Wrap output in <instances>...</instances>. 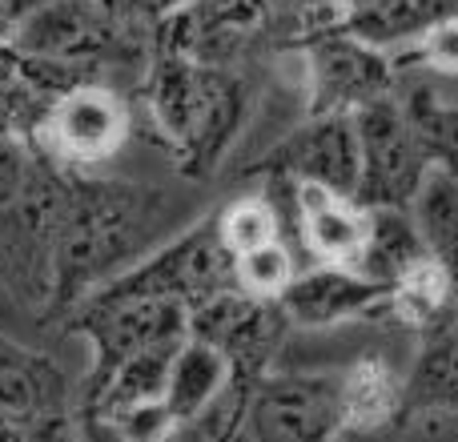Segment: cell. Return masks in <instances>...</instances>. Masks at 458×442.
Segmentation results:
<instances>
[{"instance_id":"obj_19","label":"cell","mask_w":458,"mask_h":442,"mask_svg":"<svg viewBox=\"0 0 458 442\" xmlns=\"http://www.w3.org/2000/svg\"><path fill=\"white\" fill-rule=\"evenodd\" d=\"M398 406H403V378L382 354H358L342 370V422H346V435L394 430Z\"/></svg>"},{"instance_id":"obj_14","label":"cell","mask_w":458,"mask_h":442,"mask_svg":"<svg viewBox=\"0 0 458 442\" xmlns=\"http://www.w3.org/2000/svg\"><path fill=\"white\" fill-rule=\"evenodd\" d=\"M77 414V382L45 350L21 346L0 334V419L16 427L72 419Z\"/></svg>"},{"instance_id":"obj_3","label":"cell","mask_w":458,"mask_h":442,"mask_svg":"<svg viewBox=\"0 0 458 442\" xmlns=\"http://www.w3.org/2000/svg\"><path fill=\"white\" fill-rule=\"evenodd\" d=\"M16 48L105 77V69H145L149 29L137 24L117 0H45L16 29Z\"/></svg>"},{"instance_id":"obj_5","label":"cell","mask_w":458,"mask_h":442,"mask_svg":"<svg viewBox=\"0 0 458 442\" xmlns=\"http://www.w3.org/2000/svg\"><path fill=\"white\" fill-rule=\"evenodd\" d=\"M61 161L32 149V166L21 193L8 206H0V282L21 306L37 314L48 302V261H53L56 209H61Z\"/></svg>"},{"instance_id":"obj_15","label":"cell","mask_w":458,"mask_h":442,"mask_svg":"<svg viewBox=\"0 0 458 442\" xmlns=\"http://www.w3.org/2000/svg\"><path fill=\"white\" fill-rule=\"evenodd\" d=\"M269 198H285L293 209L298 242L310 250L318 266H350L366 245L370 214L346 193L322 190V185H266Z\"/></svg>"},{"instance_id":"obj_11","label":"cell","mask_w":458,"mask_h":442,"mask_svg":"<svg viewBox=\"0 0 458 442\" xmlns=\"http://www.w3.org/2000/svg\"><path fill=\"white\" fill-rule=\"evenodd\" d=\"M129 133H133V113H129L125 97L105 81H93V85H77L56 101L37 149L61 166L97 169L129 141Z\"/></svg>"},{"instance_id":"obj_16","label":"cell","mask_w":458,"mask_h":442,"mask_svg":"<svg viewBox=\"0 0 458 442\" xmlns=\"http://www.w3.org/2000/svg\"><path fill=\"white\" fill-rule=\"evenodd\" d=\"M386 298L390 290L370 277H362L350 266H314L290 282V290L277 298L290 326L301 330H322L350 318H378L386 322Z\"/></svg>"},{"instance_id":"obj_8","label":"cell","mask_w":458,"mask_h":442,"mask_svg":"<svg viewBox=\"0 0 458 442\" xmlns=\"http://www.w3.org/2000/svg\"><path fill=\"white\" fill-rule=\"evenodd\" d=\"M242 182L266 185H322L354 198L358 185V133L354 117H301L298 129L277 137L269 149L237 169Z\"/></svg>"},{"instance_id":"obj_17","label":"cell","mask_w":458,"mask_h":442,"mask_svg":"<svg viewBox=\"0 0 458 442\" xmlns=\"http://www.w3.org/2000/svg\"><path fill=\"white\" fill-rule=\"evenodd\" d=\"M446 21H458V0H370L350 13L346 32L362 45L398 56V48H414Z\"/></svg>"},{"instance_id":"obj_21","label":"cell","mask_w":458,"mask_h":442,"mask_svg":"<svg viewBox=\"0 0 458 442\" xmlns=\"http://www.w3.org/2000/svg\"><path fill=\"white\" fill-rule=\"evenodd\" d=\"M370 229H366V245L358 253L354 269L378 285H394L403 274H411L422 258H430L422 234L414 225L411 209H366Z\"/></svg>"},{"instance_id":"obj_28","label":"cell","mask_w":458,"mask_h":442,"mask_svg":"<svg viewBox=\"0 0 458 442\" xmlns=\"http://www.w3.org/2000/svg\"><path fill=\"white\" fill-rule=\"evenodd\" d=\"M0 442H24V427H16V422L0 419Z\"/></svg>"},{"instance_id":"obj_18","label":"cell","mask_w":458,"mask_h":442,"mask_svg":"<svg viewBox=\"0 0 458 442\" xmlns=\"http://www.w3.org/2000/svg\"><path fill=\"white\" fill-rule=\"evenodd\" d=\"M229 358L222 350H214L209 342L185 338V346L177 350L174 370H169V390H165V411L174 419L177 435L185 427H193L198 419H206L229 390Z\"/></svg>"},{"instance_id":"obj_1","label":"cell","mask_w":458,"mask_h":442,"mask_svg":"<svg viewBox=\"0 0 458 442\" xmlns=\"http://www.w3.org/2000/svg\"><path fill=\"white\" fill-rule=\"evenodd\" d=\"M165 214L169 193L161 185L64 166L40 322L61 326L89 293L141 261L157 242Z\"/></svg>"},{"instance_id":"obj_27","label":"cell","mask_w":458,"mask_h":442,"mask_svg":"<svg viewBox=\"0 0 458 442\" xmlns=\"http://www.w3.org/2000/svg\"><path fill=\"white\" fill-rule=\"evenodd\" d=\"M40 4H45V0H0V45L13 40L16 29H21Z\"/></svg>"},{"instance_id":"obj_7","label":"cell","mask_w":458,"mask_h":442,"mask_svg":"<svg viewBox=\"0 0 458 442\" xmlns=\"http://www.w3.org/2000/svg\"><path fill=\"white\" fill-rule=\"evenodd\" d=\"M358 133V185L354 201L362 209H411L422 182L430 174V161L406 121L403 101L382 97L354 113Z\"/></svg>"},{"instance_id":"obj_2","label":"cell","mask_w":458,"mask_h":442,"mask_svg":"<svg viewBox=\"0 0 458 442\" xmlns=\"http://www.w3.org/2000/svg\"><path fill=\"white\" fill-rule=\"evenodd\" d=\"M137 97L185 182H209L225 166L253 109V89L242 69L190 61L165 48H149Z\"/></svg>"},{"instance_id":"obj_26","label":"cell","mask_w":458,"mask_h":442,"mask_svg":"<svg viewBox=\"0 0 458 442\" xmlns=\"http://www.w3.org/2000/svg\"><path fill=\"white\" fill-rule=\"evenodd\" d=\"M394 64H398V72H403V69H414V64H422V69L451 72V77H458V21L438 24V29L427 32V37H422L414 48L398 53Z\"/></svg>"},{"instance_id":"obj_25","label":"cell","mask_w":458,"mask_h":442,"mask_svg":"<svg viewBox=\"0 0 458 442\" xmlns=\"http://www.w3.org/2000/svg\"><path fill=\"white\" fill-rule=\"evenodd\" d=\"M293 277H298V269H293V253L285 242L261 245V250L233 258V285L245 290L250 298L277 302L285 290H290Z\"/></svg>"},{"instance_id":"obj_10","label":"cell","mask_w":458,"mask_h":442,"mask_svg":"<svg viewBox=\"0 0 458 442\" xmlns=\"http://www.w3.org/2000/svg\"><path fill=\"white\" fill-rule=\"evenodd\" d=\"M306 61V117H354L358 109L398 93V64L350 32L318 40Z\"/></svg>"},{"instance_id":"obj_12","label":"cell","mask_w":458,"mask_h":442,"mask_svg":"<svg viewBox=\"0 0 458 442\" xmlns=\"http://www.w3.org/2000/svg\"><path fill=\"white\" fill-rule=\"evenodd\" d=\"M93 81L105 77L32 56L16 48L13 40H4L0 45V137L24 145V149H37L56 101L77 85H93Z\"/></svg>"},{"instance_id":"obj_23","label":"cell","mask_w":458,"mask_h":442,"mask_svg":"<svg viewBox=\"0 0 458 442\" xmlns=\"http://www.w3.org/2000/svg\"><path fill=\"white\" fill-rule=\"evenodd\" d=\"M398 101H403L406 121H411L430 169H443L458 182V105H446L435 89L422 85L398 93Z\"/></svg>"},{"instance_id":"obj_4","label":"cell","mask_w":458,"mask_h":442,"mask_svg":"<svg viewBox=\"0 0 458 442\" xmlns=\"http://www.w3.org/2000/svg\"><path fill=\"white\" fill-rule=\"evenodd\" d=\"M229 285H233V253L225 250L222 221H217L214 209L201 221H193L190 229H182L177 237H169L165 245H157L153 253H145L141 261H133L125 274L105 282L89 298L93 302L165 298L193 314V310L206 306L209 298H217Z\"/></svg>"},{"instance_id":"obj_20","label":"cell","mask_w":458,"mask_h":442,"mask_svg":"<svg viewBox=\"0 0 458 442\" xmlns=\"http://www.w3.org/2000/svg\"><path fill=\"white\" fill-rule=\"evenodd\" d=\"M451 318H458V290L451 274L435 258H422L411 274H403L390 285L386 322H394L398 330H411L419 338H427L430 330H438Z\"/></svg>"},{"instance_id":"obj_9","label":"cell","mask_w":458,"mask_h":442,"mask_svg":"<svg viewBox=\"0 0 458 442\" xmlns=\"http://www.w3.org/2000/svg\"><path fill=\"white\" fill-rule=\"evenodd\" d=\"M290 330L293 326L277 302L250 298L237 285H229L190 314V338L222 350L229 358V370H233L229 387L242 390V395H250L274 370V358Z\"/></svg>"},{"instance_id":"obj_24","label":"cell","mask_w":458,"mask_h":442,"mask_svg":"<svg viewBox=\"0 0 458 442\" xmlns=\"http://www.w3.org/2000/svg\"><path fill=\"white\" fill-rule=\"evenodd\" d=\"M217 221H222V242L233 258L282 242V206L266 190L245 193V198L222 206L217 209Z\"/></svg>"},{"instance_id":"obj_13","label":"cell","mask_w":458,"mask_h":442,"mask_svg":"<svg viewBox=\"0 0 458 442\" xmlns=\"http://www.w3.org/2000/svg\"><path fill=\"white\" fill-rule=\"evenodd\" d=\"M394 430L458 435V318L422 338L419 358L403 378V406Z\"/></svg>"},{"instance_id":"obj_29","label":"cell","mask_w":458,"mask_h":442,"mask_svg":"<svg viewBox=\"0 0 458 442\" xmlns=\"http://www.w3.org/2000/svg\"><path fill=\"white\" fill-rule=\"evenodd\" d=\"M277 4H322V0H277Z\"/></svg>"},{"instance_id":"obj_30","label":"cell","mask_w":458,"mask_h":442,"mask_svg":"<svg viewBox=\"0 0 458 442\" xmlns=\"http://www.w3.org/2000/svg\"><path fill=\"white\" fill-rule=\"evenodd\" d=\"M346 4L350 8H362V4H370V0H346Z\"/></svg>"},{"instance_id":"obj_6","label":"cell","mask_w":458,"mask_h":442,"mask_svg":"<svg viewBox=\"0 0 458 442\" xmlns=\"http://www.w3.org/2000/svg\"><path fill=\"white\" fill-rule=\"evenodd\" d=\"M342 422V370H269L245 398L233 442H334Z\"/></svg>"},{"instance_id":"obj_22","label":"cell","mask_w":458,"mask_h":442,"mask_svg":"<svg viewBox=\"0 0 458 442\" xmlns=\"http://www.w3.org/2000/svg\"><path fill=\"white\" fill-rule=\"evenodd\" d=\"M411 217L422 234L427 253L451 274L458 290V182L443 169H430L419 198L411 206Z\"/></svg>"}]
</instances>
